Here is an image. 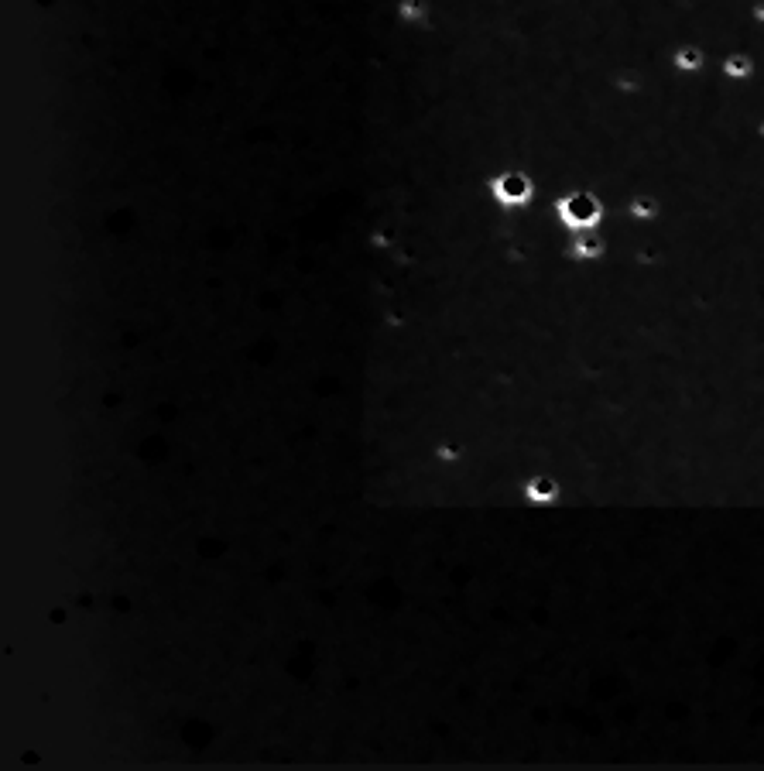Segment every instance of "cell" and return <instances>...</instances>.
<instances>
[{
	"mask_svg": "<svg viewBox=\"0 0 764 771\" xmlns=\"http://www.w3.org/2000/svg\"><path fill=\"white\" fill-rule=\"evenodd\" d=\"M607 199L590 186H573L562 189L552 199V223L562 234H576V230H600L607 223Z\"/></svg>",
	"mask_w": 764,
	"mask_h": 771,
	"instance_id": "obj_1",
	"label": "cell"
},
{
	"mask_svg": "<svg viewBox=\"0 0 764 771\" xmlns=\"http://www.w3.org/2000/svg\"><path fill=\"white\" fill-rule=\"evenodd\" d=\"M487 189H490V199H494L501 210H525V206H532L538 196L535 175L518 165L501 168V172L487 182Z\"/></svg>",
	"mask_w": 764,
	"mask_h": 771,
	"instance_id": "obj_2",
	"label": "cell"
},
{
	"mask_svg": "<svg viewBox=\"0 0 764 771\" xmlns=\"http://www.w3.org/2000/svg\"><path fill=\"white\" fill-rule=\"evenodd\" d=\"M521 501L528 508H556L566 501V484H562L559 473L552 470H532L521 477Z\"/></svg>",
	"mask_w": 764,
	"mask_h": 771,
	"instance_id": "obj_3",
	"label": "cell"
},
{
	"mask_svg": "<svg viewBox=\"0 0 764 771\" xmlns=\"http://www.w3.org/2000/svg\"><path fill=\"white\" fill-rule=\"evenodd\" d=\"M610 251V240L600 230H576V234H566V244H562V261L579 264V268H590V264H600Z\"/></svg>",
	"mask_w": 764,
	"mask_h": 771,
	"instance_id": "obj_4",
	"label": "cell"
},
{
	"mask_svg": "<svg viewBox=\"0 0 764 771\" xmlns=\"http://www.w3.org/2000/svg\"><path fill=\"white\" fill-rule=\"evenodd\" d=\"M761 72V59L751 52V48H730L723 52L720 59V79L723 83H737V86H747L754 83Z\"/></svg>",
	"mask_w": 764,
	"mask_h": 771,
	"instance_id": "obj_5",
	"label": "cell"
},
{
	"mask_svg": "<svg viewBox=\"0 0 764 771\" xmlns=\"http://www.w3.org/2000/svg\"><path fill=\"white\" fill-rule=\"evenodd\" d=\"M621 216L631 220L634 227H651L665 216V199L655 196V192H631L621 203Z\"/></svg>",
	"mask_w": 764,
	"mask_h": 771,
	"instance_id": "obj_6",
	"label": "cell"
},
{
	"mask_svg": "<svg viewBox=\"0 0 764 771\" xmlns=\"http://www.w3.org/2000/svg\"><path fill=\"white\" fill-rule=\"evenodd\" d=\"M710 66V48L699 42H679L669 52V69L675 76H703Z\"/></svg>",
	"mask_w": 764,
	"mask_h": 771,
	"instance_id": "obj_7",
	"label": "cell"
},
{
	"mask_svg": "<svg viewBox=\"0 0 764 771\" xmlns=\"http://www.w3.org/2000/svg\"><path fill=\"white\" fill-rule=\"evenodd\" d=\"M648 83L651 79L641 72L638 66H617L607 72V90L621 100H634V96H645L648 93Z\"/></svg>",
	"mask_w": 764,
	"mask_h": 771,
	"instance_id": "obj_8",
	"label": "cell"
},
{
	"mask_svg": "<svg viewBox=\"0 0 764 771\" xmlns=\"http://www.w3.org/2000/svg\"><path fill=\"white\" fill-rule=\"evenodd\" d=\"M432 14H436L432 0H394V18L408 28H429Z\"/></svg>",
	"mask_w": 764,
	"mask_h": 771,
	"instance_id": "obj_9",
	"label": "cell"
},
{
	"mask_svg": "<svg viewBox=\"0 0 764 771\" xmlns=\"http://www.w3.org/2000/svg\"><path fill=\"white\" fill-rule=\"evenodd\" d=\"M747 24L764 31V0H751V4H747Z\"/></svg>",
	"mask_w": 764,
	"mask_h": 771,
	"instance_id": "obj_10",
	"label": "cell"
},
{
	"mask_svg": "<svg viewBox=\"0 0 764 771\" xmlns=\"http://www.w3.org/2000/svg\"><path fill=\"white\" fill-rule=\"evenodd\" d=\"M436 456H439V460H460V456H463V449L460 446H449V443H442V446H436Z\"/></svg>",
	"mask_w": 764,
	"mask_h": 771,
	"instance_id": "obj_11",
	"label": "cell"
},
{
	"mask_svg": "<svg viewBox=\"0 0 764 771\" xmlns=\"http://www.w3.org/2000/svg\"><path fill=\"white\" fill-rule=\"evenodd\" d=\"M754 138H761L764 141V114L754 120Z\"/></svg>",
	"mask_w": 764,
	"mask_h": 771,
	"instance_id": "obj_12",
	"label": "cell"
}]
</instances>
